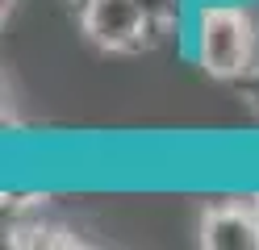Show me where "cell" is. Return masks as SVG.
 Returning a JSON list of instances; mask_svg holds the SVG:
<instances>
[{
  "label": "cell",
  "instance_id": "1",
  "mask_svg": "<svg viewBox=\"0 0 259 250\" xmlns=\"http://www.w3.org/2000/svg\"><path fill=\"white\" fill-rule=\"evenodd\" d=\"M180 42L209 79H259V9L247 0H192Z\"/></svg>",
  "mask_w": 259,
  "mask_h": 250
},
{
  "label": "cell",
  "instance_id": "2",
  "mask_svg": "<svg viewBox=\"0 0 259 250\" xmlns=\"http://www.w3.org/2000/svg\"><path fill=\"white\" fill-rule=\"evenodd\" d=\"M75 13L88 42L109 55H142L163 42V33L155 29L138 0H75Z\"/></svg>",
  "mask_w": 259,
  "mask_h": 250
},
{
  "label": "cell",
  "instance_id": "5",
  "mask_svg": "<svg viewBox=\"0 0 259 250\" xmlns=\"http://www.w3.org/2000/svg\"><path fill=\"white\" fill-rule=\"evenodd\" d=\"M247 5H255V0H247Z\"/></svg>",
  "mask_w": 259,
  "mask_h": 250
},
{
  "label": "cell",
  "instance_id": "3",
  "mask_svg": "<svg viewBox=\"0 0 259 250\" xmlns=\"http://www.w3.org/2000/svg\"><path fill=\"white\" fill-rule=\"evenodd\" d=\"M201 246L209 250H259V205L222 200L201 217Z\"/></svg>",
  "mask_w": 259,
  "mask_h": 250
},
{
  "label": "cell",
  "instance_id": "4",
  "mask_svg": "<svg viewBox=\"0 0 259 250\" xmlns=\"http://www.w3.org/2000/svg\"><path fill=\"white\" fill-rule=\"evenodd\" d=\"M138 5H142V13L155 21V29L163 33V42L171 38V33H176V38L184 33V21H188L192 0H138Z\"/></svg>",
  "mask_w": 259,
  "mask_h": 250
}]
</instances>
